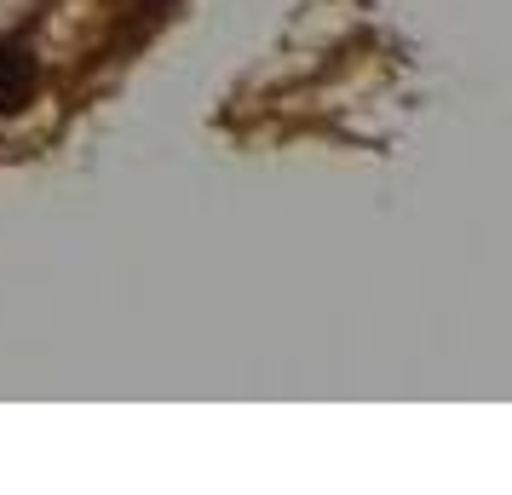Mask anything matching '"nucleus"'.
Segmentation results:
<instances>
[{
	"label": "nucleus",
	"mask_w": 512,
	"mask_h": 495,
	"mask_svg": "<svg viewBox=\"0 0 512 495\" xmlns=\"http://www.w3.org/2000/svg\"><path fill=\"white\" fill-rule=\"evenodd\" d=\"M35 93H41V52L29 41V29H18L0 41V116L29 110Z\"/></svg>",
	"instance_id": "f257e3e1"
}]
</instances>
